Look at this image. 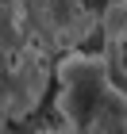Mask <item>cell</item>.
Returning <instances> with one entry per match:
<instances>
[{"instance_id": "6", "label": "cell", "mask_w": 127, "mask_h": 134, "mask_svg": "<svg viewBox=\"0 0 127 134\" xmlns=\"http://www.w3.org/2000/svg\"><path fill=\"white\" fill-rule=\"evenodd\" d=\"M46 134H69V130H46Z\"/></svg>"}, {"instance_id": "2", "label": "cell", "mask_w": 127, "mask_h": 134, "mask_svg": "<svg viewBox=\"0 0 127 134\" xmlns=\"http://www.w3.org/2000/svg\"><path fill=\"white\" fill-rule=\"evenodd\" d=\"M19 31L46 58H62L69 50H85L96 35V12L81 0H16Z\"/></svg>"}, {"instance_id": "5", "label": "cell", "mask_w": 127, "mask_h": 134, "mask_svg": "<svg viewBox=\"0 0 127 134\" xmlns=\"http://www.w3.org/2000/svg\"><path fill=\"white\" fill-rule=\"evenodd\" d=\"M81 4H85L89 12H96V15H100V8H104V4H112V0H81Z\"/></svg>"}, {"instance_id": "1", "label": "cell", "mask_w": 127, "mask_h": 134, "mask_svg": "<svg viewBox=\"0 0 127 134\" xmlns=\"http://www.w3.org/2000/svg\"><path fill=\"white\" fill-rule=\"evenodd\" d=\"M54 107L69 134H127V88L116 81L108 54L69 50L50 69Z\"/></svg>"}, {"instance_id": "4", "label": "cell", "mask_w": 127, "mask_h": 134, "mask_svg": "<svg viewBox=\"0 0 127 134\" xmlns=\"http://www.w3.org/2000/svg\"><path fill=\"white\" fill-rule=\"evenodd\" d=\"M96 35L104 38V54L127 42V0H112L96 15Z\"/></svg>"}, {"instance_id": "3", "label": "cell", "mask_w": 127, "mask_h": 134, "mask_svg": "<svg viewBox=\"0 0 127 134\" xmlns=\"http://www.w3.org/2000/svg\"><path fill=\"white\" fill-rule=\"evenodd\" d=\"M50 69L46 54L31 42L0 46V119L31 115L50 88Z\"/></svg>"}]
</instances>
